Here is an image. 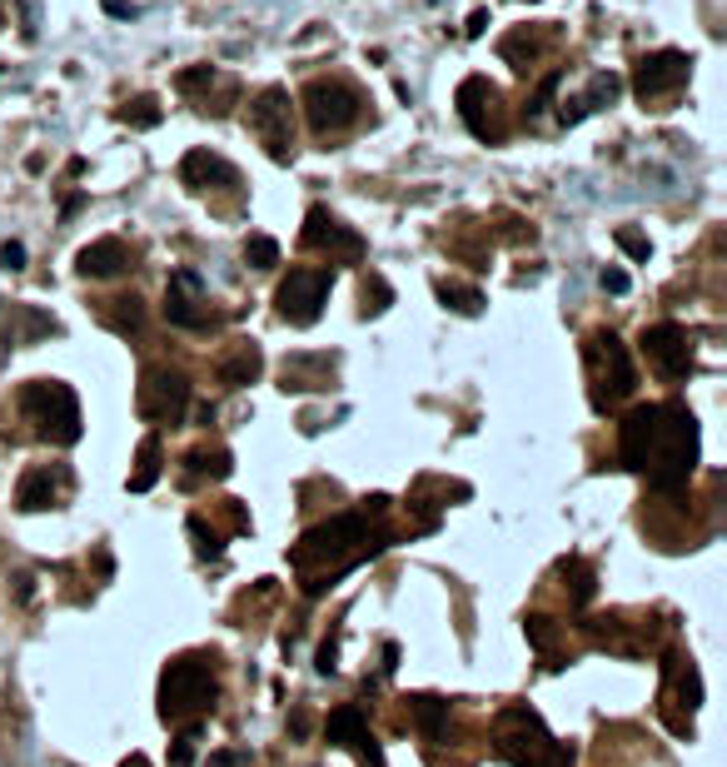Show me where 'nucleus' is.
<instances>
[{"mask_svg": "<svg viewBox=\"0 0 727 767\" xmlns=\"http://www.w3.org/2000/svg\"><path fill=\"white\" fill-rule=\"evenodd\" d=\"M364 543V514H340V519L309 529L305 539L289 548L294 568H315V564H349V548Z\"/></svg>", "mask_w": 727, "mask_h": 767, "instance_id": "6e6552de", "label": "nucleus"}, {"mask_svg": "<svg viewBox=\"0 0 727 767\" xmlns=\"http://www.w3.org/2000/svg\"><path fill=\"white\" fill-rule=\"evenodd\" d=\"M389 305H394V289H389L379 274H369V280H364V314H384Z\"/></svg>", "mask_w": 727, "mask_h": 767, "instance_id": "f704fd0d", "label": "nucleus"}, {"mask_svg": "<svg viewBox=\"0 0 727 767\" xmlns=\"http://www.w3.org/2000/svg\"><path fill=\"white\" fill-rule=\"evenodd\" d=\"M464 30H469L473 40H479L483 30H489V11H473V15H469V25H464Z\"/></svg>", "mask_w": 727, "mask_h": 767, "instance_id": "a18cd8bd", "label": "nucleus"}, {"mask_svg": "<svg viewBox=\"0 0 727 767\" xmlns=\"http://www.w3.org/2000/svg\"><path fill=\"white\" fill-rule=\"evenodd\" d=\"M409 718H414V728H419L423 738H444V728H448V697L414 693L409 697Z\"/></svg>", "mask_w": 727, "mask_h": 767, "instance_id": "393cba45", "label": "nucleus"}, {"mask_svg": "<svg viewBox=\"0 0 727 767\" xmlns=\"http://www.w3.org/2000/svg\"><path fill=\"white\" fill-rule=\"evenodd\" d=\"M498 757L514 767H574V747L553 743L533 708L498 713Z\"/></svg>", "mask_w": 727, "mask_h": 767, "instance_id": "7ed1b4c3", "label": "nucleus"}, {"mask_svg": "<svg viewBox=\"0 0 727 767\" xmlns=\"http://www.w3.org/2000/svg\"><path fill=\"white\" fill-rule=\"evenodd\" d=\"M15 504H21L25 514H40V508L56 504V479H50V469H25L21 484H15Z\"/></svg>", "mask_w": 727, "mask_h": 767, "instance_id": "a878e982", "label": "nucleus"}, {"mask_svg": "<svg viewBox=\"0 0 727 767\" xmlns=\"http://www.w3.org/2000/svg\"><path fill=\"white\" fill-rule=\"evenodd\" d=\"M249 131H255V140L264 145L270 160H280V165L294 160V106L284 85H264L249 100Z\"/></svg>", "mask_w": 727, "mask_h": 767, "instance_id": "423d86ee", "label": "nucleus"}, {"mask_svg": "<svg viewBox=\"0 0 727 767\" xmlns=\"http://www.w3.org/2000/svg\"><path fill=\"white\" fill-rule=\"evenodd\" d=\"M698 469V419L688 404L668 399L653 409V438L643 454V473L657 494H682Z\"/></svg>", "mask_w": 727, "mask_h": 767, "instance_id": "f257e3e1", "label": "nucleus"}, {"mask_svg": "<svg viewBox=\"0 0 727 767\" xmlns=\"http://www.w3.org/2000/svg\"><path fill=\"white\" fill-rule=\"evenodd\" d=\"M135 409L150 424H180L189 409V379L170 364H150L140 374V389H135Z\"/></svg>", "mask_w": 727, "mask_h": 767, "instance_id": "1a4fd4ad", "label": "nucleus"}, {"mask_svg": "<svg viewBox=\"0 0 727 767\" xmlns=\"http://www.w3.org/2000/svg\"><path fill=\"white\" fill-rule=\"evenodd\" d=\"M618 90H623V81L613 71H599L593 81H588V90L583 95H574V100H564V110H558V120L564 125H583L593 110H603V106H613L618 100Z\"/></svg>", "mask_w": 727, "mask_h": 767, "instance_id": "412c9836", "label": "nucleus"}, {"mask_svg": "<svg viewBox=\"0 0 727 767\" xmlns=\"http://www.w3.org/2000/svg\"><path fill=\"white\" fill-rule=\"evenodd\" d=\"M25 264V245H0V270H21Z\"/></svg>", "mask_w": 727, "mask_h": 767, "instance_id": "37998d69", "label": "nucleus"}, {"mask_svg": "<svg viewBox=\"0 0 727 767\" xmlns=\"http://www.w3.org/2000/svg\"><path fill=\"white\" fill-rule=\"evenodd\" d=\"M245 260H249V270H274V264H280V239L249 235L245 239Z\"/></svg>", "mask_w": 727, "mask_h": 767, "instance_id": "72a5a7b5", "label": "nucleus"}, {"mask_svg": "<svg viewBox=\"0 0 727 767\" xmlns=\"http://www.w3.org/2000/svg\"><path fill=\"white\" fill-rule=\"evenodd\" d=\"M100 314H106V324L115 334H140L145 330V305L135 295H115V299H106V309H100Z\"/></svg>", "mask_w": 727, "mask_h": 767, "instance_id": "c85d7f7f", "label": "nucleus"}, {"mask_svg": "<svg viewBox=\"0 0 727 767\" xmlns=\"http://www.w3.org/2000/svg\"><path fill=\"white\" fill-rule=\"evenodd\" d=\"M130 264H135V249H130L125 239H90V245L75 255V270H81L85 280H115Z\"/></svg>", "mask_w": 727, "mask_h": 767, "instance_id": "a211bd4d", "label": "nucleus"}, {"mask_svg": "<svg viewBox=\"0 0 727 767\" xmlns=\"http://www.w3.org/2000/svg\"><path fill=\"white\" fill-rule=\"evenodd\" d=\"M195 763V738H180L175 753H170V767H189Z\"/></svg>", "mask_w": 727, "mask_h": 767, "instance_id": "79ce46f5", "label": "nucleus"}, {"mask_svg": "<svg viewBox=\"0 0 727 767\" xmlns=\"http://www.w3.org/2000/svg\"><path fill=\"white\" fill-rule=\"evenodd\" d=\"M558 81H564V71H549L539 81V90H533V100H528V120H539L543 110H549V100H553V90H558Z\"/></svg>", "mask_w": 727, "mask_h": 767, "instance_id": "4c0bfd02", "label": "nucleus"}, {"mask_svg": "<svg viewBox=\"0 0 727 767\" xmlns=\"http://www.w3.org/2000/svg\"><path fill=\"white\" fill-rule=\"evenodd\" d=\"M175 85H180V95H185L189 106L200 110V115H230V106H235V81L230 75H220V71H210V65H195V71H180L175 75Z\"/></svg>", "mask_w": 727, "mask_h": 767, "instance_id": "2eb2a0df", "label": "nucleus"}, {"mask_svg": "<svg viewBox=\"0 0 727 767\" xmlns=\"http://www.w3.org/2000/svg\"><path fill=\"white\" fill-rule=\"evenodd\" d=\"M359 732H369V722H364V713L354 708V703H344V708H334V713L324 718V738H329L334 747H349Z\"/></svg>", "mask_w": 727, "mask_h": 767, "instance_id": "c756f323", "label": "nucleus"}, {"mask_svg": "<svg viewBox=\"0 0 727 767\" xmlns=\"http://www.w3.org/2000/svg\"><path fill=\"white\" fill-rule=\"evenodd\" d=\"M259 369H264V349H259L255 339H245V344H235L230 355L220 359V384H230V389H245V384H255L259 379Z\"/></svg>", "mask_w": 727, "mask_h": 767, "instance_id": "4be33fe9", "label": "nucleus"}, {"mask_svg": "<svg viewBox=\"0 0 727 767\" xmlns=\"http://www.w3.org/2000/svg\"><path fill=\"white\" fill-rule=\"evenodd\" d=\"M189 539H195V554L200 558H220V533L205 529L200 514H189Z\"/></svg>", "mask_w": 727, "mask_h": 767, "instance_id": "c9c22d12", "label": "nucleus"}, {"mask_svg": "<svg viewBox=\"0 0 727 767\" xmlns=\"http://www.w3.org/2000/svg\"><path fill=\"white\" fill-rule=\"evenodd\" d=\"M523 633H528V643H533V648H543V653L553 648V618L533 614V618H528V623H523Z\"/></svg>", "mask_w": 727, "mask_h": 767, "instance_id": "ea45409f", "label": "nucleus"}, {"mask_svg": "<svg viewBox=\"0 0 727 767\" xmlns=\"http://www.w3.org/2000/svg\"><path fill=\"white\" fill-rule=\"evenodd\" d=\"M340 369V355H289L280 369V389L284 394H309V389H329V379Z\"/></svg>", "mask_w": 727, "mask_h": 767, "instance_id": "f3484780", "label": "nucleus"}, {"mask_svg": "<svg viewBox=\"0 0 727 767\" xmlns=\"http://www.w3.org/2000/svg\"><path fill=\"white\" fill-rule=\"evenodd\" d=\"M583 364H588V399H593V409H599V413L618 409L623 399H633L638 369H633V359H628V344H623L613 330L588 334V339H583Z\"/></svg>", "mask_w": 727, "mask_h": 767, "instance_id": "f03ea898", "label": "nucleus"}, {"mask_svg": "<svg viewBox=\"0 0 727 767\" xmlns=\"http://www.w3.org/2000/svg\"><path fill=\"white\" fill-rule=\"evenodd\" d=\"M180 180H185L195 195H205V189L239 185V170L230 165V160H220V154H210V150H189L185 160H180Z\"/></svg>", "mask_w": 727, "mask_h": 767, "instance_id": "6ab92c4d", "label": "nucleus"}, {"mask_svg": "<svg viewBox=\"0 0 727 767\" xmlns=\"http://www.w3.org/2000/svg\"><path fill=\"white\" fill-rule=\"evenodd\" d=\"M558 573H564V589H568V603L574 608H588L593 603V593H599V579H593V568L583 564V558H558Z\"/></svg>", "mask_w": 727, "mask_h": 767, "instance_id": "bb28decb", "label": "nucleus"}, {"mask_svg": "<svg viewBox=\"0 0 727 767\" xmlns=\"http://www.w3.org/2000/svg\"><path fill=\"white\" fill-rule=\"evenodd\" d=\"M599 280H603V289H608V295H628V274H623V270H603Z\"/></svg>", "mask_w": 727, "mask_h": 767, "instance_id": "c03bdc74", "label": "nucleus"}, {"mask_svg": "<svg viewBox=\"0 0 727 767\" xmlns=\"http://www.w3.org/2000/svg\"><path fill=\"white\" fill-rule=\"evenodd\" d=\"M189 463V479H230V469H235V459H230V449H189L185 454Z\"/></svg>", "mask_w": 727, "mask_h": 767, "instance_id": "7c9ffc66", "label": "nucleus"}, {"mask_svg": "<svg viewBox=\"0 0 727 767\" xmlns=\"http://www.w3.org/2000/svg\"><path fill=\"white\" fill-rule=\"evenodd\" d=\"M329 289H334V270H289V280H280V289H274L280 319L294 330H309L324 314Z\"/></svg>", "mask_w": 727, "mask_h": 767, "instance_id": "9d476101", "label": "nucleus"}, {"mask_svg": "<svg viewBox=\"0 0 727 767\" xmlns=\"http://www.w3.org/2000/svg\"><path fill=\"white\" fill-rule=\"evenodd\" d=\"M613 239H618V249H623V255H628V260H648V255H653V245H648V235H638L633 225H623V230H618V235H613Z\"/></svg>", "mask_w": 727, "mask_h": 767, "instance_id": "58836bf2", "label": "nucleus"}, {"mask_svg": "<svg viewBox=\"0 0 727 767\" xmlns=\"http://www.w3.org/2000/svg\"><path fill=\"white\" fill-rule=\"evenodd\" d=\"M643 355L648 364L657 369L663 379H682L692 369V339L682 324H653V330H643Z\"/></svg>", "mask_w": 727, "mask_h": 767, "instance_id": "dca6fc26", "label": "nucleus"}, {"mask_svg": "<svg viewBox=\"0 0 727 767\" xmlns=\"http://www.w3.org/2000/svg\"><path fill=\"white\" fill-rule=\"evenodd\" d=\"M100 5H106L110 15H135V11H130V5H125V0H100Z\"/></svg>", "mask_w": 727, "mask_h": 767, "instance_id": "8fccbe9b", "label": "nucleus"}, {"mask_svg": "<svg viewBox=\"0 0 727 767\" xmlns=\"http://www.w3.org/2000/svg\"><path fill=\"white\" fill-rule=\"evenodd\" d=\"M434 289H439V299H444V309H454V314H479V309H483V295L473 289V284L439 280Z\"/></svg>", "mask_w": 727, "mask_h": 767, "instance_id": "2f4dec72", "label": "nucleus"}, {"mask_svg": "<svg viewBox=\"0 0 727 767\" xmlns=\"http://www.w3.org/2000/svg\"><path fill=\"white\" fill-rule=\"evenodd\" d=\"M299 245L319 249V255H329V260H340V264H359L364 260V239L354 235L349 225H340L324 205H315V210L305 214V235H299Z\"/></svg>", "mask_w": 727, "mask_h": 767, "instance_id": "4468645a", "label": "nucleus"}, {"mask_svg": "<svg viewBox=\"0 0 727 767\" xmlns=\"http://www.w3.org/2000/svg\"><path fill=\"white\" fill-rule=\"evenodd\" d=\"M349 753L359 757V767H389V763H384V747L374 743V732H359V738L349 743Z\"/></svg>", "mask_w": 727, "mask_h": 767, "instance_id": "e433bc0d", "label": "nucleus"}, {"mask_svg": "<svg viewBox=\"0 0 727 767\" xmlns=\"http://www.w3.org/2000/svg\"><path fill=\"white\" fill-rule=\"evenodd\" d=\"M549 46H553V30H528L523 25V30H514V36L498 40V55H504L518 75H528L533 71V60H539Z\"/></svg>", "mask_w": 727, "mask_h": 767, "instance_id": "5701e85b", "label": "nucleus"}, {"mask_svg": "<svg viewBox=\"0 0 727 767\" xmlns=\"http://www.w3.org/2000/svg\"><path fill=\"white\" fill-rule=\"evenodd\" d=\"M214 658L205 653H185L160 673V718L164 722H185L195 713L214 708Z\"/></svg>", "mask_w": 727, "mask_h": 767, "instance_id": "39448f33", "label": "nucleus"}, {"mask_svg": "<svg viewBox=\"0 0 727 767\" xmlns=\"http://www.w3.org/2000/svg\"><path fill=\"white\" fill-rule=\"evenodd\" d=\"M21 409L36 424V434L60 444V449H71L75 438H81V399L60 379H30L21 389Z\"/></svg>", "mask_w": 727, "mask_h": 767, "instance_id": "20e7f679", "label": "nucleus"}, {"mask_svg": "<svg viewBox=\"0 0 727 767\" xmlns=\"http://www.w3.org/2000/svg\"><path fill=\"white\" fill-rule=\"evenodd\" d=\"M458 120L469 125L473 140H489L498 145L504 140V95H498V85H489L483 75H469V81L458 85Z\"/></svg>", "mask_w": 727, "mask_h": 767, "instance_id": "9b49d317", "label": "nucleus"}, {"mask_svg": "<svg viewBox=\"0 0 727 767\" xmlns=\"http://www.w3.org/2000/svg\"><path fill=\"white\" fill-rule=\"evenodd\" d=\"M40 334H60V324L50 314L30 305H11V319H5V344H36Z\"/></svg>", "mask_w": 727, "mask_h": 767, "instance_id": "b1692460", "label": "nucleus"}, {"mask_svg": "<svg viewBox=\"0 0 727 767\" xmlns=\"http://www.w3.org/2000/svg\"><path fill=\"white\" fill-rule=\"evenodd\" d=\"M245 763V753H214L210 757V767H239Z\"/></svg>", "mask_w": 727, "mask_h": 767, "instance_id": "49530a36", "label": "nucleus"}, {"mask_svg": "<svg viewBox=\"0 0 727 767\" xmlns=\"http://www.w3.org/2000/svg\"><path fill=\"white\" fill-rule=\"evenodd\" d=\"M160 120H164V110L155 95H140V100H130V106L120 110V125H130V131H155Z\"/></svg>", "mask_w": 727, "mask_h": 767, "instance_id": "473e14b6", "label": "nucleus"}, {"mask_svg": "<svg viewBox=\"0 0 727 767\" xmlns=\"http://www.w3.org/2000/svg\"><path fill=\"white\" fill-rule=\"evenodd\" d=\"M399 668V643H384V673H394Z\"/></svg>", "mask_w": 727, "mask_h": 767, "instance_id": "de8ad7c7", "label": "nucleus"}, {"mask_svg": "<svg viewBox=\"0 0 727 767\" xmlns=\"http://www.w3.org/2000/svg\"><path fill=\"white\" fill-rule=\"evenodd\" d=\"M289 732H294V738H305V732H309V713H294V718H289Z\"/></svg>", "mask_w": 727, "mask_h": 767, "instance_id": "09e8293b", "label": "nucleus"}, {"mask_svg": "<svg viewBox=\"0 0 727 767\" xmlns=\"http://www.w3.org/2000/svg\"><path fill=\"white\" fill-rule=\"evenodd\" d=\"M688 75H692L688 50H653L633 65V90L643 106H657V100H673L688 85Z\"/></svg>", "mask_w": 727, "mask_h": 767, "instance_id": "f8f14e48", "label": "nucleus"}, {"mask_svg": "<svg viewBox=\"0 0 727 767\" xmlns=\"http://www.w3.org/2000/svg\"><path fill=\"white\" fill-rule=\"evenodd\" d=\"M653 409H657V404H638V409L618 424V459H623V469L643 473V454H648V438H653Z\"/></svg>", "mask_w": 727, "mask_h": 767, "instance_id": "aec40b11", "label": "nucleus"}, {"mask_svg": "<svg viewBox=\"0 0 727 767\" xmlns=\"http://www.w3.org/2000/svg\"><path fill=\"white\" fill-rule=\"evenodd\" d=\"M315 668H319V673H334V668H340V638H329V643H324V648H319V663H315Z\"/></svg>", "mask_w": 727, "mask_h": 767, "instance_id": "a19ab883", "label": "nucleus"}, {"mask_svg": "<svg viewBox=\"0 0 727 767\" xmlns=\"http://www.w3.org/2000/svg\"><path fill=\"white\" fill-rule=\"evenodd\" d=\"M164 319L175 324V330H189V334H205L214 330V314L205 305V284L195 270H175L170 284H164Z\"/></svg>", "mask_w": 727, "mask_h": 767, "instance_id": "ddd939ff", "label": "nucleus"}, {"mask_svg": "<svg viewBox=\"0 0 727 767\" xmlns=\"http://www.w3.org/2000/svg\"><path fill=\"white\" fill-rule=\"evenodd\" d=\"M160 459H164V449H160V434H150L140 444V454H135V473H130V494H150L155 488V479H160Z\"/></svg>", "mask_w": 727, "mask_h": 767, "instance_id": "cd10ccee", "label": "nucleus"}, {"mask_svg": "<svg viewBox=\"0 0 727 767\" xmlns=\"http://www.w3.org/2000/svg\"><path fill=\"white\" fill-rule=\"evenodd\" d=\"M0 21H5V15H0Z\"/></svg>", "mask_w": 727, "mask_h": 767, "instance_id": "3c124183", "label": "nucleus"}, {"mask_svg": "<svg viewBox=\"0 0 727 767\" xmlns=\"http://www.w3.org/2000/svg\"><path fill=\"white\" fill-rule=\"evenodd\" d=\"M364 110V95L354 90L349 81H309L305 85V115H309V131L319 135V140H329V135H344L359 120Z\"/></svg>", "mask_w": 727, "mask_h": 767, "instance_id": "0eeeda50", "label": "nucleus"}]
</instances>
